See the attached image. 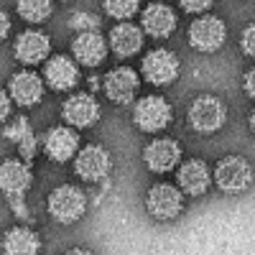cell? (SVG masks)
Instances as JSON below:
<instances>
[{"mask_svg":"<svg viewBox=\"0 0 255 255\" xmlns=\"http://www.w3.org/2000/svg\"><path fill=\"white\" fill-rule=\"evenodd\" d=\"M33 176H31V168L20 161H3L0 163V191L8 197L13 212H18V217H28V209H26V189L31 186Z\"/></svg>","mask_w":255,"mask_h":255,"instance_id":"obj_1","label":"cell"},{"mask_svg":"<svg viewBox=\"0 0 255 255\" xmlns=\"http://www.w3.org/2000/svg\"><path fill=\"white\" fill-rule=\"evenodd\" d=\"M84 209H87V197H84V191L77 189V186L64 184V186L54 189L51 197H49V212H51V217L59 220V222H64V225L77 222L84 215Z\"/></svg>","mask_w":255,"mask_h":255,"instance_id":"obj_2","label":"cell"},{"mask_svg":"<svg viewBox=\"0 0 255 255\" xmlns=\"http://www.w3.org/2000/svg\"><path fill=\"white\" fill-rule=\"evenodd\" d=\"M133 120L140 130L145 133H158L163 128L171 123V108L168 102L158 95H148L143 97L138 105H135V113H133Z\"/></svg>","mask_w":255,"mask_h":255,"instance_id":"obj_3","label":"cell"},{"mask_svg":"<svg viewBox=\"0 0 255 255\" xmlns=\"http://www.w3.org/2000/svg\"><path fill=\"white\" fill-rule=\"evenodd\" d=\"M225 120H227V110L215 97H199L189 108V123L197 133H215L225 125Z\"/></svg>","mask_w":255,"mask_h":255,"instance_id":"obj_4","label":"cell"},{"mask_svg":"<svg viewBox=\"0 0 255 255\" xmlns=\"http://www.w3.org/2000/svg\"><path fill=\"white\" fill-rule=\"evenodd\" d=\"M225 36H227V28L220 18L215 15H204V18H197L194 23L189 26V44L194 46L197 51H217L222 44H225Z\"/></svg>","mask_w":255,"mask_h":255,"instance_id":"obj_5","label":"cell"},{"mask_svg":"<svg viewBox=\"0 0 255 255\" xmlns=\"http://www.w3.org/2000/svg\"><path fill=\"white\" fill-rule=\"evenodd\" d=\"M217 186L235 194V191H245L253 181V171H250V163L240 156H227L217 163V171H215Z\"/></svg>","mask_w":255,"mask_h":255,"instance_id":"obj_6","label":"cell"},{"mask_svg":"<svg viewBox=\"0 0 255 255\" xmlns=\"http://www.w3.org/2000/svg\"><path fill=\"white\" fill-rule=\"evenodd\" d=\"M143 77L151 84H171L179 77V59L176 54L156 49L151 54H145L143 59Z\"/></svg>","mask_w":255,"mask_h":255,"instance_id":"obj_7","label":"cell"},{"mask_svg":"<svg viewBox=\"0 0 255 255\" xmlns=\"http://www.w3.org/2000/svg\"><path fill=\"white\" fill-rule=\"evenodd\" d=\"M148 212L158 220H174L181 207H184V199H181V191L171 184H156L148 191Z\"/></svg>","mask_w":255,"mask_h":255,"instance_id":"obj_8","label":"cell"},{"mask_svg":"<svg viewBox=\"0 0 255 255\" xmlns=\"http://www.w3.org/2000/svg\"><path fill=\"white\" fill-rule=\"evenodd\" d=\"M74 171L84 181H100L110 171V153L105 151L102 145L82 148L79 156H77V163H74Z\"/></svg>","mask_w":255,"mask_h":255,"instance_id":"obj_9","label":"cell"},{"mask_svg":"<svg viewBox=\"0 0 255 255\" xmlns=\"http://www.w3.org/2000/svg\"><path fill=\"white\" fill-rule=\"evenodd\" d=\"M179 158H181V148L171 138H158L153 143H148L145 153H143L145 166L151 168V171H156V174L171 171V168L179 163Z\"/></svg>","mask_w":255,"mask_h":255,"instance_id":"obj_10","label":"cell"},{"mask_svg":"<svg viewBox=\"0 0 255 255\" xmlns=\"http://www.w3.org/2000/svg\"><path fill=\"white\" fill-rule=\"evenodd\" d=\"M105 92L118 105H130L138 95V74L128 67H118L105 77Z\"/></svg>","mask_w":255,"mask_h":255,"instance_id":"obj_11","label":"cell"},{"mask_svg":"<svg viewBox=\"0 0 255 255\" xmlns=\"http://www.w3.org/2000/svg\"><path fill=\"white\" fill-rule=\"evenodd\" d=\"M72 51H74L79 64H84V67H97L108 56V44H105V38L97 31H84L74 38Z\"/></svg>","mask_w":255,"mask_h":255,"instance_id":"obj_12","label":"cell"},{"mask_svg":"<svg viewBox=\"0 0 255 255\" xmlns=\"http://www.w3.org/2000/svg\"><path fill=\"white\" fill-rule=\"evenodd\" d=\"M10 97L23 105V108H31V105L41 102V97H44V82H41L38 74L33 72H18L10 77Z\"/></svg>","mask_w":255,"mask_h":255,"instance_id":"obj_13","label":"cell"},{"mask_svg":"<svg viewBox=\"0 0 255 255\" xmlns=\"http://www.w3.org/2000/svg\"><path fill=\"white\" fill-rule=\"evenodd\" d=\"M100 118V108L90 95H72L64 102V120L74 128H90Z\"/></svg>","mask_w":255,"mask_h":255,"instance_id":"obj_14","label":"cell"},{"mask_svg":"<svg viewBox=\"0 0 255 255\" xmlns=\"http://www.w3.org/2000/svg\"><path fill=\"white\" fill-rule=\"evenodd\" d=\"M15 59L23 61V64H38L44 61L49 54V36L41 33V31H26L20 33L15 41Z\"/></svg>","mask_w":255,"mask_h":255,"instance_id":"obj_15","label":"cell"},{"mask_svg":"<svg viewBox=\"0 0 255 255\" xmlns=\"http://www.w3.org/2000/svg\"><path fill=\"white\" fill-rule=\"evenodd\" d=\"M143 28L153 38H166V36H171L174 28H176V15H174V10L168 5L153 3V5H148L143 10Z\"/></svg>","mask_w":255,"mask_h":255,"instance_id":"obj_16","label":"cell"},{"mask_svg":"<svg viewBox=\"0 0 255 255\" xmlns=\"http://www.w3.org/2000/svg\"><path fill=\"white\" fill-rule=\"evenodd\" d=\"M46 82L49 87L56 90V92H64V90H72L74 84L79 82V69L77 64L67 56H54L49 59L46 64Z\"/></svg>","mask_w":255,"mask_h":255,"instance_id":"obj_17","label":"cell"},{"mask_svg":"<svg viewBox=\"0 0 255 255\" xmlns=\"http://www.w3.org/2000/svg\"><path fill=\"white\" fill-rule=\"evenodd\" d=\"M77 145H79V135L72 130V128H54V130H49L46 135V153L51 161H69L74 153H77Z\"/></svg>","mask_w":255,"mask_h":255,"instance_id":"obj_18","label":"cell"},{"mask_svg":"<svg viewBox=\"0 0 255 255\" xmlns=\"http://www.w3.org/2000/svg\"><path fill=\"white\" fill-rule=\"evenodd\" d=\"M209 181H212V176H209V168H207L204 161L194 158V161H186L179 168V186L191 197L204 194V191L209 189Z\"/></svg>","mask_w":255,"mask_h":255,"instance_id":"obj_19","label":"cell"},{"mask_svg":"<svg viewBox=\"0 0 255 255\" xmlns=\"http://www.w3.org/2000/svg\"><path fill=\"white\" fill-rule=\"evenodd\" d=\"M41 240L28 227H13L3 238V253L5 255H38Z\"/></svg>","mask_w":255,"mask_h":255,"instance_id":"obj_20","label":"cell"},{"mask_svg":"<svg viewBox=\"0 0 255 255\" xmlns=\"http://www.w3.org/2000/svg\"><path fill=\"white\" fill-rule=\"evenodd\" d=\"M110 46H113V51H115L118 56L128 59V56H133V54L140 51V46H143V33H140V28L133 26V23H120V26H115L113 33H110Z\"/></svg>","mask_w":255,"mask_h":255,"instance_id":"obj_21","label":"cell"},{"mask_svg":"<svg viewBox=\"0 0 255 255\" xmlns=\"http://www.w3.org/2000/svg\"><path fill=\"white\" fill-rule=\"evenodd\" d=\"M18 13L28 23H41L51 15V0H18Z\"/></svg>","mask_w":255,"mask_h":255,"instance_id":"obj_22","label":"cell"},{"mask_svg":"<svg viewBox=\"0 0 255 255\" xmlns=\"http://www.w3.org/2000/svg\"><path fill=\"white\" fill-rule=\"evenodd\" d=\"M138 3L140 0H105V10L118 20H125L138 13Z\"/></svg>","mask_w":255,"mask_h":255,"instance_id":"obj_23","label":"cell"},{"mask_svg":"<svg viewBox=\"0 0 255 255\" xmlns=\"http://www.w3.org/2000/svg\"><path fill=\"white\" fill-rule=\"evenodd\" d=\"M5 135H8L10 140H15V143H23L28 135H33V130L28 128V120H26V118H18L10 128H5Z\"/></svg>","mask_w":255,"mask_h":255,"instance_id":"obj_24","label":"cell"},{"mask_svg":"<svg viewBox=\"0 0 255 255\" xmlns=\"http://www.w3.org/2000/svg\"><path fill=\"white\" fill-rule=\"evenodd\" d=\"M72 28H77V31H97L100 28V18L97 15H92V13H77L74 18H72Z\"/></svg>","mask_w":255,"mask_h":255,"instance_id":"obj_25","label":"cell"},{"mask_svg":"<svg viewBox=\"0 0 255 255\" xmlns=\"http://www.w3.org/2000/svg\"><path fill=\"white\" fill-rule=\"evenodd\" d=\"M179 3L186 13H202L212 5V0H179Z\"/></svg>","mask_w":255,"mask_h":255,"instance_id":"obj_26","label":"cell"},{"mask_svg":"<svg viewBox=\"0 0 255 255\" xmlns=\"http://www.w3.org/2000/svg\"><path fill=\"white\" fill-rule=\"evenodd\" d=\"M255 31H253V26H248L245 28V33H243V51L248 54V56H253L255 54Z\"/></svg>","mask_w":255,"mask_h":255,"instance_id":"obj_27","label":"cell"},{"mask_svg":"<svg viewBox=\"0 0 255 255\" xmlns=\"http://www.w3.org/2000/svg\"><path fill=\"white\" fill-rule=\"evenodd\" d=\"M8 115H10V100H8V95L3 90H0V123H3Z\"/></svg>","mask_w":255,"mask_h":255,"instance_id":"obj_28","label":"cell"},{"mask_svg":"<svg viewBox=\"0 0 255 255\" xmlns=\"http://www.w3.org/2000/svg\"><path fill=\"white\" fill-rule=\"evenodd\" d=\"M8 31H10V20H8L5 10H0V41L8 36Z\"/></svg>","mask_w":255,"mask_h":255,"instance_id":"obj_29","label":"cell"},{"mask_svg":"<svg viewBox=\"0 0 255 255\" xmlns=\"http://www.w3.org/2000/svg\"><path fill=\"white\" fill-rule=\"evenodd\" d=\"M253 79H255V74H253V72H248V74H245V92H248L250 97L255 95V87H253Z\"/></svg>","mask_w":255,"mask_h":255,"instance_id":"obj_30","label":"cell"},{"mask_svg":"<svg viewBox=\"0 0 255 255\" xmlns=\"http://www.w3.org/2000/svg\"><path fill=\"white\" fill-rule=\"evenodd\" d=\"M67 255H92L90 250H82V248H74V250H69Z\"/></svg>","mask_w":255,"mask_h":255,"instance_id":"obj_31","label":"cell"}]
</instances>
